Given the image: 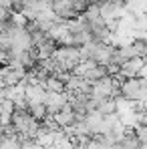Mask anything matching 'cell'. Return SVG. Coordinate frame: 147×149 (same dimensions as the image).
<instances>
[{
  "label": "cell",
  "instance_id": "ba28073f",
  "mask_svg": "<svg viewBox=\"0 0 147 149\" xmlns=\"http://www.w3.org/2000/svg\"><path fill=\"white\" fill-rule=\"evenodd\" d=\"M10 16H12V10H8V8H0V22L8 20Z\"/></svg>",
  "mask_w": 147,
  "mask_h": 149
},
{
  "label": "cell",
  "instance_id": "5b68a950",
  "mask_svg": "<svg viewBox=\"0 0 147 149\" xmlns=\"http://www.w3.org/2000/svg\"><path fill=\"white\" fill-rule=\"evenodd\" d=\"M42 89H45V91H54V93H63V91H65V83L59 81L54 74H49V77L45 79V83H42Z\"/></svg>",
  "mask_w": 147,
  "mask_h": 149
},
{
  "label": "cell",
  "instance_id": "3957f363",
  "mask_svg": "<svg viewBox=\"0 0 147 149\" xmlns=\"http://www.w3.org/2000/svg\"><path fill=\"white\" fill-rule=\"evenodd\" d=\"M42 99H45V89H42V85L34 83V85H26L24 87L26 105H30V103H42Z\"/></svg>",
  "mask_w": 147,
  "mask_h": 149
},
{
  "label": "cell",
  "instance_id": "8992f818",
  "mask_svg": "<svg viewBox=\"0 0 147 149\" xmlns=\"http://www.w3.org/2000/svg\"><path fill=\"white\" fill-rule=\"evenodd\" d=\"M95 111L101 113V115H111V113H115V99H103L97 103V107H95Z\"/></svg>",
  "mask_w": 147,
  "mask_h": 149
},
{
  "label": "cell",
  "instance_id": "7a4b0ae2",
  "mask_svg": "<svg viewBox=\"0 0 147 149\" xmlns=\"http://www.w3.org/2000/svg\"><path fill=\"white\" fill-rule=\"evenodd\" d=\"M42 105L47 107V115L52 117L54 113H59L65 105H69V93L63 91V93H54V91H45V99Z\"/></svg>",
  "mask_w": 147,
  "mask_h": 149
},
{
  "label": "cell",
  "instance_id": "52a82bcc",
  "mask_svg": "<svg viewBox=\"0 0 147 149\" xmlns=\"http://www.w3.org/2000/svg\"><path fill=\"white\" fill-rule=\"evenodd\" d=\"M0 149H20V137L18 135H14V137L0 135Z\"/></svg>",
  "mask_w": 147,
  "mask_h": 149
},
{
  "label": "cell",
  "instance_id": "6da1fadb",
  "mask_svg": "<svg viewBox=\"0 0 147 149\" xmlns=\"http://www.w3.org/2000/svg\"><path fill=\"white\" fill-rule=\"evenodd\" d=\"M145 95H147V83L145 79H123L119 85V97L129 99L133 103H145Z\"/></svg>",
  "mask_w": 147,
  "mask_h": 149
},
{
  "label": "cell",
  "instance_id": "277c9868",
  "mask_svg": "<svg viewBox=\"0 0 147 149\" xmlns=\"http://www.w3.org/2000/svg\"><path fill=\"white\" fill-rule=\"evenodd\" d=\"M26 111H28V115L30 117H34L36 121H45L49 115H47V107L42 105V103H30V105H26Z\"/></svg>",
  "mask_w": 147,
  "mask_h": 149
}]
</instances>
